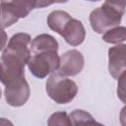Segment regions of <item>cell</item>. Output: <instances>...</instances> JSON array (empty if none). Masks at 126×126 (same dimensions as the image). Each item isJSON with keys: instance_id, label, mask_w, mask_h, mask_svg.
Instances as JSON below:
<instances>
[{"instance_id": "6da1fadb", "label": "cell", "mask_w": 126, "mask_h": 126, "mask_svg": "<svg viewBox=\"0 0 126 126\" xmlns=\"http://www.w3.org/2000/svg\"><path fill=\"white\" fill-rule=\"evenodd\" d=\"M31 35L25 32L14 34L0 56V82L5 86L25 77L31 51Z\"/></svg>"}, {"instance_id": "7a4b0ae2", "label": "cell", "mask_w": 126, "mask_h": 126, "mask_svg": "<svg viewBox=\"0 0 126 126\" xmlns=\"http://www.w3.org/2000/svg\"><path fill=\"white\" fill-rule=\"evenodd\" d=\"M46 93L56 103L66 104L75 98L78 87L73 80L59 72H53L46 82Z\"/></svg>"}, {"instance_id": "3957f363", "label": "cell", "mask_w": 126, "mask_h": 126, "mask_svg": "<svg viewBox=\"0 0 126 126\" xmlns=\"http://www.w3.org/2000/svg\"><path fill=\"white\" fill-rule=\"evenodd\" d=\"M59 61L60 57L57 49L38 50L31 53L28 67L33 76L43 79L58 69Z\"/></svg>"}, {"instance_id": "277c9868", "label": "cell", "mask_w": 126, "mask_h": 126, "mask_svg": "<svg viewBox=\"0 0 126 126\" xmlns=\"http://www.w3.org/2000/svg\"><path fill=\"white\" fill-rule=\"evenodd\" d=\"M124 13L125 12L104 2L90 14L91 27L96 33H104L106 31L120 24Z\"/></svg>"}, {"instance_id": "5b68a950", "label": "cell", "mask_w": 126, "mask_h": 126, "mask_svg": "<svg viewBox=\"0 0 126 126\" xmlns=\"http://www.w3.org/2000/svg\"><path fill=\"white\" fill-rule=\"evenodd\" d=\"M30 94H31L30 87L25 77L7 85L5 87V92H4L7 103L15 107L24 105L28 101L30 97Z\"/></svg>"}, {"instance_id": "8992f818", "label": "cell", "mask_w": 126, "mask_h": 126, "mask_svg": "<svg viewBox=\"0 0 126 126\" xmlns=\"http://www.w3.org/2000/svg\"><path fill=\"white\" fill-rule=\"evenodd\" d=\"M85 60L83 54L76 49L66 51L60 57L58 72L64 76H76L84 68Z\"/></svg>"}, {"instance_id": "52a82bcc", "label": "cell", "mask_w": 126, "mask_h": 126, "mask_svg": "<svg viewBox=\"0 0 126 126\" xmlns=\"http://www.w3.org/2000/svg\"><path fill=\"white\" fill-rule=\"evenodd\" d=\"M126 45L119 44L108 49V71L116 80L126 71Z\"/></svg>"}, {"instance_id": "ba28073f", "label": "cell", "mask_w": 126, "mask_h": 126, "mask_svg": "<svg viewBox=\"0 0 126 126\" xmlns=\"http://www.w3.org/2000/svg\"><path fill=\"white\" fill-rule=\"evenodd\" d=\"M61 36H63L68 44L77 46L84 42L86 37V30L81 21L71 18V20L66 24Z\"/></svg>"}, {"instance_id": "9c48e42d", "label": "cell", "mask_w": 126, "mask_h": 126, "mask_svg": "<svg viewBox=\"0 0 126 126\" xmlns=\"http://www.w3.org/2000/svg\"><path fill=\"white\" fill-rule=\"evenodd\" d=\"M1 3L6 4L18 18L27 17L30 12L35 8L34 0H0Z\"/></svg>"}, {"instance_id": "30bf717a", "label": "cell", "mask_w": 126, "mask_h": 126, "mask_svg": "<svg viewBox=\"0 0 126 126\" xmlns=\"http://www.w3.org/2000/svg\"><path fill=\"white\" fill-rule=\"evenodd\" d=\"M71 16L65 12V11H61V10H56L51 12L48 17H47V25L48 27L54 31L55 32L59 33L61 35L66 24L71 20Z\"/></svg>"}, {"instance_id": "8fae6325", "label": "cell", "mask_w": 126, "mask_h": 126, "mask_svg": "<svg viewBox=\"0 0 126 126\" xmlns=\"http://www.w3.org/2000/svg\"><path fill=\"white\" fill-rule=\"evenodd\" d=\"M58 42L57 40L50 34L42 33L35 36L30 43V51L34 52L38 50L44 49H57L58 50Z\"/></svg>"}, {"instance_id": "7c38bea8", "label": "cell", "mask_w": 126, "mask_h": 126, "mask_svg": "<svg viewBox=\"0 0 126 126\" xmlns=\"http://www.w3.org/2000/svg\"><path fill=\"white\" fill-rule=\"evenodd\" d=\"M102 39L108 43H120L126 39L125 27H114L106 31L102 36Z\"/></svg>"}, {"instance_id": "4fadbf2b", "label": "cell", "mask_w": 126, "mask_h": 126, "mask_svg": "<svg viewBox=\"0 0 126 126\" xmlns=\"http://www.w3.org/2000/svg\"><path fill=\"white\" fill-rule=\"evenodd\" d=\"M18 20L19 18L6 4H0V29L10 27L14 25Z\"/></svg>"}, {"instance_id": "5bb4252c", "label": "cell", "mask_w": 126, "mask_h": 126, "mask_svg": "<svg viewBox=\"0 0 126 126\" xmlns=\"http://www.w3.org/2000/svg\"><path fill=\"white\" fill-rule=\"evenodd\" d=\"M72 124H80V123H96L94 117L87 111L83 109H75L69 115Z\"/></svg>"}, {"instance_id": "9a60e30c", "label": "cell", "mask_w": 126, "mask_h": 126, "mask_svg": "<svg viewBox=\"0 0 126 126\" xmlns=\"http://www.w3.org/2000/svg\"><path fill=\"white\" fill-rule=\"evenodd\" d=\"M47 124L49 126H55V125L70 126L72 125L69 115L65 111H58V112H54L53 114H51L47 121Z\"/></svg>"}, {"instance_id": "2e32d148", "label": "cell", "mask_w": 126, "mask_h": 126, "mask_svg": "<svg viewBox=\"0 0 126 126\" xmlns=\"http://www.w3.org/2000/svg\"><path fill=\"white\" fill-rule=\"evenodd\" d=\"M118 81H119V85H118V89H117V94L120 97V99L124 102L125 101V91H124V86H125V73L120 76V78L118 79Z\"/></svg>"}, {"instance_id": "e0dca14e", "label": "cell", "mask_w": 126, "mask_h": 126, "mask_svg": "<svg viewBox=\"0 0 126 126\" xmlns=\"http://www.w3.org/2000/svg\"><path fill=\"white\" fill-rule=\"evenodd\" d=\"M105 3L125 12V4H126V0H105Z\"/></svg>"}, {"instance_id": "ac0fdd59", "label": "cell", "mask_w": 126, "mask_h": 126, "mask_svg": "<svg viewBox=\"0 0 126 126\" xmlns=\"http://www.w3.org/2000/svg\"><path fill=\"white\" fill-rule=\"evenodd\" d=\"M7 40H8V36L6 32H4L3 29H0V51H2L5 48Z\"/></svg>"}, {"instance_id": "d6986e66", "label": "cell", "mask_w": 126, "mask_h": 126, "mask_svg": "<svg viewBox=\"0 0 126 126\" xmlns=\"http://www.w3.org/2000/svg\"><path fill=\"white\" fill-rule=\"evenodd\" d=\"M34 1H35V8H44L54 3L53 0H34Z\"/></svg>"}, {"instance_id": "ffe728a7", "label": "cell", "mask_w": 126, "mask_h": 126, "mask_svg": "<svg viewBox=\"0 0 126 126\" xmlns=\"http://www.w3.org/2000/svg\"><path fill=\"white\" fill-rule=\"evenodd\" d=\"M54 3H66L68 0H53Z\"/></svg>"}, {"instance_id": "44dd1931", "label": "cell", "mask_w": 126, "mask_h": 126, "mask_svg": "<svg viewBox=\"0 0 126 126\" xmlns=\"http://www.w3.org/2000/svg\"><path fill=\"white\" fill-rule=\"evenodd\" d=\"M87 1H91V2H96V1H100V0H87Z\"/></svg>"}, {"instance_id": "7402d4cb", "label": "cell", "mask_w": 126, "mask_h": 126, "mask_svg": "<svg viewBox=\"0 0 126 126\" xmlns=\"http://www.w3.org/2000/svg\"><path fill=\"white\" fill-rule=\"evenodd\" d=\"M1 95H2V92H1V89H0V98H1Z\"/></svg>"}]
</instances>
